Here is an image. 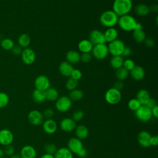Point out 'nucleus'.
<instances>
[{"mask_svg": "<svg viewBox=\"0 0 158 158\" xmlns=\"http://www.w3.org/2000/svg\"><path fill=\"white\" fill-rule=\"evenodd\" d=\"M131 0H114L112 4V10L118 16L128 14L132 9Z\"/></svg>", "mask_w": 158, "mask_h": 158, "instance_id": "f257e3e1", "label": "nucleus"}, {"mask_svg": "<svg viewBox=\"0 0 158 158\" xmlns=\"http://www.w3.org/2000/svg\"><path fill=\"white\" fill-rule=\"evenodd\" d=\"M118 16L112 10H108L103 12L99 17V21L102 25L110 28L117 24Z\"/></svg>", "mask_w": 158, "mask_h": 158, "instance_id": "f03ea898", "label": "nucleus"}, {"mask_svg": "<svg viewBox=\"0 0 158 158\" xmlns=\"http://www.w3.org/2000/svg\"><path fill=\"white\" fill-rule=\"evenodd\" d=\"M135 19L130 14H126L120 17H118L117 25L123 31H131L135 29V25L136 23Z\"/></svg>", "mask_w": 158, "mask_h": 158, "instance_id": "7ed1b4c3", "label": "nucleus"}, {"mask_svg": "<svg viewBox=\"0 0 158 158\" xmlns=\"http://www.w3.org/2000/svg\"><path fill=\"white\" fill-rule=\"evenodd\" d=\"M106 101L111 105L118 104L122 99V94L120 90H118L114 88H110L107 90L105 93Z\"/></svg>", "mask_w": 158, "mask_h": 158, "instance_id": "20e7f679", "label": "nucleus"}, {"mask_svg": "<svg viewBox=\"0 0 158 158\" xmlns=\"http://www.w3.org/2000/svg\"><path fill=\"white\" fill-rule=\"evenodd\" d=\"M125 47V45L123 41L118 39L109 43V45L107 46L109 53H110L112 56H122Z\"/></svg>", "mask_w": 158, "mask_h": 158, "instance_id": "39448f33", "label": "nucleus"}, {"mask_svg": "<svg viewBox=\"0 0 158 158\" xmlns=\"http://www.w3.org/2000/svg\"><path fill=\"white\" fill-rule=\"evenodd\" d=\"M72 101L67 96H62L59 97L56 101V109L60 112H65L68 111L72 107Z\"/></svg>", "mask_w": 158, "mask_h": 158, "instance_id": "423d86ee", "label": "nucleus"}, {"mask_svg": "<svg viewBox=\"0 0 158 158\" xmlns=\"http://www.w3.org/2000/svg\"><path fill=\"white\" fill-rule=\"evenodd\" d=\"M92 56L98 60H102L105 59L108 54V48L106 44H99L94 45L91 51Z\"/></svg>", "mask_w": 158, "mask_h": 158, "instance_id": "0eeeda50", "label": "nucleus"}, {"mask_svg": "<svg viewBox=\"0 0 158 158\" xmlns=\"http://www.w3.org/2000/svg\"><path fill=\"white\" fill-rule=\"evenodd\" d=\"M135 116L141 122H148L152 117L151 109L145 105H141L139 109L135 111Z\"/></svg>", "mask_w": 158, "mask_h": 158, "instance_id": "6e6552de", "label": "nucleus"}, {"mask_svg": "<svg viewBox=\"0 0 158 158\" xmlns=\"http://www.w3.org/2000/svg\"><path fill=\"white\" fill-rule=\"evenodd\" d=\"M35 89L45 91L46 89L50 88L51 83L49 78L43 75L38 76L34 81Z\"/></svg>", "mask_w": 158, "mask_h": 158, "instance_id": "1a4fd4ad", "label": "nucleus"}, {"mask_svg": "<svg viewBox=\"0 0 158 158\" xmlns=\"http://www.w3.org/2000/svg\"><path fill=\"white\" fill-rule=\"evenodd\" d=\"M21 58L24 64L26 65H31L34 63L36 59V54L35 51L30 48H26L22 50L21 53Z\"/></svg>", "mask_w": 158, "mask_h": 158, "instance_id": "9d476101", "label": "nucleus"}, {"mask_svg": "<svg viewBox=\"0 0 158 158\" xmlns=\"http://www.w3.org/2000/svg\"><path fill=\"white\" fill-rule=\"evenodd\" d=\"M29 122L35 126H38L42 124L44 119L43 114L38 110H31L27 116Z\"/></svg>", "mask_w": 158, "mask_h": 158, "instance_id": "9b49d317", "label": "nucleus"}, {"mask_svg": "<svg viewBox=\"0 0 158 158\" xmlns=\"http://www.w3.org/2000/svg\"><path fill=\"white\" fill-rule=\"evenodd\" d=\"M14 136L12 132L6 128L0 130V144L5 146L12 144L14 141Z\"/></svg>", "mask_w": 158, "mask_h": 158, "instance_id": "f8f14e48", "label": "nucleus"}, {"mask_svg": "<svg viewBox=\"0 0 158 158\" xmlns=\"http://www.w3.org/2000/svg\"><path fill=\"white\" fill-rule=\"evenodd\" d=\"M89 40L93 45L106 43L104 33L99 30H94L90 32Z\"/></svg>", "mask_w": 158, "mask_h": 158, "instance_id": "ddd939ff", "label": "nucleus"}, {"mask_svg": "<svg viewBox=\"0 0 158 158\" xmlns=\"http://www.w3.org/2000/svg\"><path fill=\"white\" fill-rule=\"evenodd\" d=\"M83 144L80 139L77 137L71 138L67 143V148L72 152V154H77L82 148Z\"/></svg>", "mask_w": 158, "mask_h": 158, "instance_id": "4468645a", "label": "nucleus"}, {"mask_svg": "<svg viewBox=\"0 0 158 158\" xmlns=\"http://www.w3.org/2000/svg\"><path fill=\"white\" fill-rule=\"evenodd\" d=\"M60 128L65 132H70L75 130L77 127L76 122L72 118L65 117L60 122Z\"/></svg>", "mask_w": 158, "mask_h": 158, "instance_id": "2eb2a0df", "label": "nucleus"}, {"mask_svg": "<svg viewBox=\"0 0 158 158\" xmlns=\"http://www.w3.org/2000/svg\"><path fill=\"white\" fill-rule=\"evenodd\" d=\"M42 127L46 133L52 135L57 131V124L54 120L52 118H48L43 122Z\"/></svg>", "mask_w": 158, "mask_h": 158, "instance_id": "dca6fc26", "label": "nucleus"}, {"mask_svg": "<svg viewBox=\"0 0 158 158\" xmlns=\"http://www.w3.org/2000/svg\"><path fill=\"white\" fill-rule=\"evenodd\" d=\"M151 135L150 133L145 130L141 131L137 136L138 144L143 148H148L150 146V138Z\"/></svg>", "mask_w": 158, "mask_h": 158, "instance_id": "f3484780", "label": "nucleus"}, {"mask_svg": "<svg viewBox=\"0 0 158 158\" xmlns=\"http://www.w3.org/2000/svg\"><path fill=\"white\" fill-rule=\"evenodd\" d=\"M36 151L33 146L25 145L21 148L19 155L21 158H36Z\"/></svg>", "mask_w": 158, "mask_h": 158, "instance_id": "a211bd4d", "label": "nucleus"}, {"mask_svg": "<svg viewBox=\"0 0 158 158\" xmlns=\"http://www.w3.org/2000/svg\"><path fill=\"white\" fill-rule=\"evenodd\" d=\"M73 70V67L72 65L67 61L62 62L59 65V71L64 77H70Z\"/></svg>", "mask_w": 158, "mask_h": 158, "instance_id": "6ab92c4d", "label": "nucleus"}, {"mask_svg": "<svg viewBox=\"0 0 158 158\" xmlns=\"http://www.w3.org/2000/svg\"><path fill=\"white\" fill-rule=\"evenodd\" d=\"M132 78L136 81L141 80L145 76L144 69L139 65H135V67L129 72Z\"/></svg>", "mask_w": 158, "mask_h": 158, "instance_id": "aec40b11", "label": "nucleus"}, {"mask_svg": "<svg viewBox=\"0 0 158 158\" xmlns=\"http://www.w3.org/2000/svg\"><path fill=\"white\" fill-rule=\"evenodd\" d=\"M93 44L89 40H82L78 44V50L81 53H90L93 49Z\"/></svg>", "mask_w": 158, "mask_h": 158, "instance_id": "412c9836", "label": "nucleus"}, {"mask_svg": "<svg viewBox=\"0 0 158 158\" xmlns=\"http://www.w3.org/2000/svg\"><path fill=\"white\" fill-rule=\"evenodd\" d=\"M75 133L77 138L80 140H83L88 137L89 135V130L85 125H79L75 128Z\"/></svg>", "mask_w": 158, "mask_h": 158, "instance_id": "4be33fe9", "label": "nucleus"}, {"mask_svg": "<svg viewBox=\"0 0 158 158\" xmlns=\"http://www.w3.org/2000/svg\"><path fill=\"white\" fill-rule=\"evenodd\" d=\"M118 31L114 27L107 28V29L104 32V36L105 38L106 43H110L117 39L118 37Z\"/></svg>", "mask_w": 158, "mask_h": 158, "instance_id": "5701e85b", "label": "nucleus"}, {"mask_svg": "<svg viewBox=\"0 0 158 158\" xmlns=\"http://www.w3.org/2000/svg\"><path fill=\"white\" fill-rule=\"evenodd\" d=\"M67 62L71 64H75L80 61V54L74 50L69 51L66 54Z\"/></svg>", "mask_w": 158, "mask_h": 158, "instance_id": "b1692460", "label": "nucleus"}, {"mask_svg": "<svg viewBox=\"0 0 158 158\" xmlns=\"http://www.w3.org/2000/svg\"><path fill=\"white\" fill-rule=\"evenodd\" d=\"M136 98L141 105H146L151 97L149 92L146 89H141L137 92Z\"/></svg>", "mask_w": 158, "mask_h": 158, "instance_id": "393cba45", "label": "nucleus"}, {"mask_svg": "<svg viewBox=\"0 0 158 158\" xmlns=\"http://www.w3.org/2000/svg\"><path fill=\"white\" fill-rule=\"evenodd\" d=\"M54 157V158H73V154L67 148L62 147L57 149Z\"/></svg>", "mask_w": 158, "mask_h": 158, "instance_id": "a878e982", "label": "nucleus"}, {"mask_svg": "<svg viewBox=\"0 0 158 158\" xmlns=\"http://www.w3.org/2000/svg\"><path fill=\"white\" fill-rule=\"evenodd\" d=\"M46 100L49 101H56L59 97L58 91L54 88H49L44 91Z\"/></svg>", "mask_w": 158, "mask_h": 158, "instance_id": "bb28decb", "label": "nucleus"}, {"mask_svg": "<svg viewBox=\"0 0 158 158\" xmlns=\"http://www.w3.org/2000/svg\"><path fill=\"white\" fill-rule=\"evenodd\" d=\"M135 13L139 16H146L149 12V7L145 4H138L135 7Z\"/></svg>", "mask_w": 158, "mask_h": 158, "instance_id": "cd10ccee", "label": "nucleus"}, {"mask_svg": "<svg viewBox=\"0 0 158 158\" xmlns=\"http://www.w3.org/2000/svg\"><path fill=\"white\" fill-rule=\"evenodd\" d=\"M18 45L20 46L22 48H26L30 45L31 42V39L30 36L26 33L21 34L17 40Z\"/></svg>", "mask_w": 158, "mask_h": 158, "instance_id": "c85d7f7f", "label": "nucleus"}, {"mask_svg": "<svg viewBox=\"0 0 158 158\" xmlns=\"http://www.w3.org/2000/svg\"><path fill=\"white\" fill-rule=\"evenodd\" d=\"M123 60H124L123 57H122L121 56H112L110 60V66L113 69L117 70L123 66Z\"/></svg>", "mask_w": 158, "mask_h": 158, "instance_id": "c756f323", "label": "nucleus"}, {"mask_svg": "<svg viewBox=\"0 0 158 158\" xmlns=\"http://www.w3.org/2000/svg\"><path fill=\"white\" fill-rule=\"evenodd\" d=\"M32 99L36 103L43 102L46 100L44 91L35 89L32 93Z\"/></svg>", "mask_w": 158, "mask_h": 158, "instance_id": "7c9ffc66", "label": "nucleus"}, {"mask_svg": "<svg viewBox=\"0 0 158 158\" xmlns=\"http://www.w3.org/2000/svg\"><path fill=\"white\" fill-rule=\"evenodd\" d=\"M84 96L83 92L78 89H75L72 91H70L69 94V98L71 99L72 101H78L81 100Z\"/></svg>", "mask_w": 158, "mask_h": 158, "instance_id": "2f4dec72", "label": "nucleus"}, {"mask_svg": "<svg viewBox=\"0 0 158 158\" xmlns=\"http://www.w3.org/2000/svg\"><path fill=\"white\" fill-rule=\"evenodd\" d=\"M133 38L134 40L138 43H141L144 42V40L146 38L145 32L143 30H134L132 34Z\"/></svg>", "mask_w": 158, "mask_h": 158, "instance_id": "473e14b6", "label": "nucleus"}, {"mask_svg": "<svg viewBox=\"0 0 158 158\" xmlns=\"http://www.w3.org/2000/svg\"><path fill=\"white\" fill-rule=\"evenodd\" d=\"M0 45L3 49L6 51H10L13 48L15 44L14 41L12 39L6 38L0 41Z\"/></svg>", "mask_w": 158, "mask_h": 158, "instance_id": "72a5a7b5", "label": "nucleus"}, {"mask_svg": "<svg viewBox=\"0 0 158 158\" xmlns=\"http://www.w3.org/2000/svg\"><path fill=\"white\" fill-rule=\"evenodd\" d=\"M128 75H129V72L123 67L116 70L115 77L118 80L123 81L126 78H127Z\"/></svg>", "mask_w": 158, "mask_h": 158, "instance_id": "f704fd0d", "label": "nucleus"}, {"mask_svg": "<svg viewBox=\"0 0 158 158\" xmlns=\"http://www.w3.org/2000/svg\"><path fill=\"white\" fill-rule=\"evenodd\" d=\"M78 85V80H75L70 77L67 79L65 83V88L67 89L69 91H72L73 89H76Z\"/></svg>", "mask_w": 158, "mask_h": 158, "instance_id": "c9c22d12", "label": "nucleus"}, {"mask_svg": "<svg viewBox=\"0 0 158 158\" xmlns=\"http://www.w3.org/2000/svg\"><path fill=\"white\" fill-rule=\"evenodd\" d=\"M141 106L140 102L138 101L136 98L131 99L128 102V108L132 111H136L139 107Z\"/></svg>", "mask_w": 158, "mask_h": 158, "instance_id": "e433bc0d", "label": "nucleus"}, {"mask_svg": "<svg viewBox=\"0 0 158 158\" xmlns=\"http://www.w3.org/2000/svg\"><path fill=\"white\" fill-rule=\"evenodd\" d=\"M9 102V97L4 92H0V109L7 106Z\"/></svg>", "mask_w": 158, "mask_h": 158, "instance_id": "4c0bfd02", "label": "nucleus"}, {"mask_svg": "<svg viewBox=\"0 0 158 158\" xmlns=\"http://www.w3.org/2000/svg\"><path fill=\"white\" fill-rule=\"evenodd\" d=\"M44 149L46 153L49 154L51 155H54L56 153L57 148L54 144L51 143H48L45 144V145L44 146Z\"/></svg>", "mask_w": 158, "mask_h": 158, "instance_id": "58836bf2", "label": "nucleus"}, {"mask_svg": "<svg viewBox=\"0 0 158 158\" xmlns=\"http://www.w3.org/2000/svg\"><path fill=\"white\" fill-rule=\"evenodd\" d=\"M135 62L131 59H127L123 60V67L125 68L126 70H127L128 72L131 71L135 66Z\"/></svg>", "mask_w": 158, "mask_h": 158, "instance_id": "ea45409f", "label": "nucleus"}, {"mask_svg": "<svg viewBox=\"0 0 158 158\" xmlns=\"http://www.w3.org/2000/svg\"><path fill=\"white\" fill-rule=\"evenodd\" d=\"M83 117H84L83 112L81 110H77L73 112L72 118L75 122H78L81 120Z\"/></svg>", "mask_w": 158, "mask_h": 158, "instance_id": "a19ab883", "label": "nucleus"}, {"mask_svg": "<svg viewBox=\"0 0 158 158\" xmlns=\"http://www.w3.org/2000/svg\"><path fill=\"white\" fill-rule=\"evenodd\" d=\"M3 151L4 152V155L10 157L14 154H15V148L12 144L4 146Z\"/></svg>", "mask_w": 158, "mask_h": 158, "instance_id": "79ce46f5", "label": "nucleus"}, {"mask_svg": "<svg viewBox=\"0 0 158 158\" xmlns=\"http://www.w3.org/2000/svg\"><path fill=\"white\" fill-rule=\"evenodd\" d=\"M82 77V73L81 72L77 69H73L71 75H70V77H72V78L77 80H79Z\"/></svg>", "mask_w": 158, "mask_h": 158, "instance_id": "37998d69", "label": "nucleus"}, {"mask_svg": "<svg viewBox=\"0 0 158 158\" xmlns=\"http://www.w3.org/2000/svg\"><path fill=\"white\" fill-rule=\"evenodd\" d=\"M92 59V55L90 53H82L80 54V60L84 63H88Z\"/></svg>", "mask_w": 158, "mask_h": 158, "instance_id": "c03bdc74", "label": "nucleus"}, {"mask_svg": "<svg viewBox=\"0 0 158 158\" xmlns=\"http://www.w3.org/2000/svg\"><path fill=\"white\" fill-rule=\"evenodd\" d=\"M42 114L43 117H45L46 119H48V118H51L54 116V112L52 109L47 108L43 111Z\"/></svg>", "mask_w": 158, "mask_h": 158, "instance_id": "a18cd8bd", "label": "nucleus"}, {"mask_svg": "<svg viewBox=\"0 0 158 158\" xmlns=\"http://www.w3.org/2000/svg\"><path fill=\"white\" fill-rule=\"evenodd\" d=\"M144 43L145 46L147 48H152L154 46L155 41L152 38H151L150 37L146 38V39L144 41Z\"/></svg>", "mask_w": 158, "mask_h": 158, "instance_id": "49530a36", "label": "nucleus"}, {"mask_svg": "<svg viewBox=\"0 0 158 158\" xmlns=\"http://www.w3.org/2000/svg\"><path fill=\"white\" fill-rule=\"evenodd\" d=\"M22 48L19 46V45H14V46L13 47V48L11 49L12 52L14 54V55H20L21 54L22 52Z\"/></svg>", "mask_w": 158, "mask_h": 158, "instance_id": "de8ad7c7", "label": "nucleus"}, {"mask_svg": "<svg viewBox=\"0 0 158 158\" xmlns=\"http://www.w3.org/2000/svg\"><path fill=\"white\" fill-rule=\"evenodd\" d=\"M131 54V49H130V47L125 46L121 56L123 57H127L130 56Z\"/></svg>", "mask_w": 158, "mask_h": 158, "instance_id": "09e8293b", "label": "nucleus"}, {"mask_svg": "<svg viewBox=\"0 0 158 158\" xmlns=\"http://www.w3.org/2000/svg\"><path fill=\"white\" fill-rule=\"evenodd\" d=\"M123 86H124V84L123 83V81L117 80L116 81L114 82L113 88H114L118 90H120L123 88Z\"/></svg>", "mask_w": 158, "mask_h": 158, "instance_id": "8fccbe9b", "label": "nucleus"}, {"mask_svg": "<svg viewBox=\"0 0 158 158\" xmlns=\"http://www.w3.org/2000/svg\"><path fill=\"white\" fill-rule=\"evenodd\" d=\"M145 106H146L148 107H149V109H151L152 108H153L154 107H155L157 105V102L154 99L150 98Z\"/></svg>", "mask_w": 158, "mask_h": 158, "instance_id": "3c124183", "label": "nucleus"}, {"mask_svg": "<svg viewBox=\"0 0 158 158\" xmlns=\"http://www.w3.org/2000/svg\"><path fill=\"white\" fill-rule=\"evenodd\" d=\"M158 144V136L157 135L151 136L150 138V146H156Z\"/></svg>", "mask_w": 158, "mask_h": 158, "instance_id": "603ef678", "label": "nucleus"}, {"mask_svg": "<svg viewBox=\"0 0 158 158\" xmlns=\"http://www.w3.org/2000/svg\"><path fill=\"white\" fill-rule=\"evenodd\" d=\"M77 155L80 157H81V158H83V157H85L87 155H88V151L83 147L77 154Z\"/></svg>", "mask_w": 158, "mask_h": 158, "instance_id": "864d4df0", "label": "nucleus"}, {"mask_svg": "<svg viewBox=\"0 0 158 158\" xmlns=\"http://www.w3.org/2000/svg\"><path fill=\"white\" fill-rule=\"evenodd\" d=\"M151 113H152V115L154 118H158V106H157L151 109Z\"/></svg>", "mask_w": 158, "mask_h": 158, "instance_id": "5fc2aeb1", "label": "nucleus"}, {"mask_svg": "<svg viewBox=\"0 0 158 158\" xmlns=\"http://www.w3.org/2000/svg\"><path fill=\"white\" fill-rule=\"evenodd\" d=\"M149 10L150 12H157L158 10V6L157 4H153L151 7H149Z\"/></svg>", "mask_w": 158, "mask_h": 158, "instance_id": "6e6d98bb", "label": "nucleus"}, {"mask_svg": "<svg viewBox=\"0 0 158 158\" xmlns=\"http://www.w3.org/2000/svg\"><path fill=\"white\" fill-rule=\"evenodd\" d=\"M143 30V25L140 23L136 22L134 30Z\"/></svg>", "mask_w": 158, "mask_h": 158, "instance_id": "4d7b16f0", "label": "nucleus"}, {"mask_svg": "<svg viewBox=\"0 0 158 158\" xmlns=\"http://www.w3.org/2000/svg\"><path fill=\"white\" fill-rule=\"evenodd\" d=\"M40 158H54V155H51V154H47V153H45L44 154H43Z\"/></svg>", "mask_w": 158, "mask_h": 158, "instance_id": "13d9d810", "label": "nucleus"}, {"mask_svg": "<svg viewBox=\"0 0 158 158\" xmlns=\"http://www.w3.org/2000/svg\"><path fill=\"white\" fill-rule=\"evenodd\" d=\"M4 156L5 155H4V152L3 149L0 148V158H4Z\"/></svg>", "mask_w": 158, "mask_h": 158, "instance_id": "bf43d9fd", "label": "nucleus"}, {"mask_svg": "<svg viewBox=\"0 0 158 158\" xmlns=\"http://www.w3.org/2000/svg\"><path fill=\"white\" fill-rule=\"evenodd\" d=\"M10 158H21L19 154H14L12 156H11L10 157Z\"/></svg>", "mask_w": 158, "mask_h": 158, "instance_id": "052dcab7", "label": "nucleus"}, {"mask_svg": "<svg viewBox=\"0 0 158 158\" xmlns=\"http://www.w3.org/2000/svg\"><path fill=\"white\" fill-rule=\"evenodd\" d=\"M156 1H157V0H156Z\"/></svg>", "mask_w": 158, "mask_h": 158, "instance_id": "680f3d73", "label": "nucleus"}]
</instances>
